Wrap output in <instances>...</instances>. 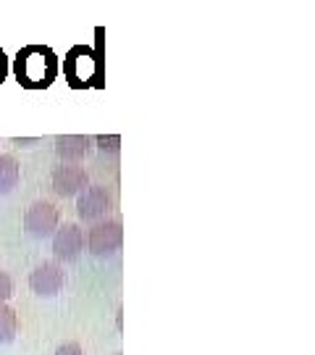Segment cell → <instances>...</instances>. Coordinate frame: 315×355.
<instances>
[{
    "instance_id": "1",
    "label": "cell",
    "mask_w": 315,
    "mask_h": 355,
    "mask_svg": "<svg viewBox=\"0 0 315 355\" xmlns=\"http://www.w3.org/2000/svg\"><path fill=\"white\" fill-rule=\"evenodd\" d=\"M58 71V61L51 48L29 45L16 55V76L24 87H48Z\"/></svg>"
},
{
    "instance_id": "2",
    "label": "cell",
    "mask_w": 315,
    "mask_h": 355,
    "mask_svg": "<svg viewBox=\"0 0 315 355\" xmlns=\"http://www.w3.org/2000/svg\"><path fill=\"white\" fill-rule=\"evenodd\" d=\"M124 242V229H121V221L118 218H105V221H98L95 227L87 232V248L92 255H114Z\"/></svg>"
},
{
    "instance_id": "3",
    "label": "cell",
    "mask_w": 315,
    "mask_h": 355,
    "mask_svg": "<svg viewBox=\"0 0 315 355\" xmlns=\"http://www.w3.org/2000/svg\"><path fill=\"white\" fill-rule=\"evenodd\" d=\"M66 271L58 261H45V263H39L32 274H29V287L35 295L39 297H53V295H58V292L66 287Z\"/></svg>"
},
{
    "instance_id": "4",
    "label": "cell",
    "mask_w": 315,
    "mask_h": 355,
    "mask_svg": "<svg viewBox=\"0 0 315 355\" xmlns=\"http://www.w3.org/2000/svg\"><path fill=\"white\" fill-rule=\"evenodd\" d=\"M58 221H61V216H58V208L48 200H37V203H32L26 208L24 214V229L32 234V237H51L53 232L58 229Z\"/></svg>"
},
{
    "instance_id": "5",
    "label": "cell",
    "mask_w": 315,
    "mask_h": 355,
    "mask_svg": "<svg viewBox=\"0 0 315 355\" xmlns=\"http://www.w3.org/2000/svg\"><path fill=\"white\" fill-rule=\"evenodd\" d=\"M111 208V192L102 184H87L76 195V214L82 221H98Z\"/></svg>"
},
{
    "instance_id": "6",
    "label": "cell",
    "mask_w": 315,
    "mask_h": 355,
    "mask_svg": "<svg viewBox=\"0 0 315 355\" xmlns=\"http://www.w3.org/2000/svg\"><path fill=\"white\" fill-rule=\"evenodd\" d=\"M84 250V232L79 224H63L55 229V237H53V253L63 263H71L76 261Z\"/></svg>"
},
{
    "instance_id": "7",
    "label": "cell",
    "mask_w": 315,
    "mask_h": 355,
    "mask_svg": "<svg viewBox=\"0 0 315 355\" xmlns=\"http://www.w3.org/2000/svg\"><path fill=\"white\" fill-rule=\"evenodd\" d=\"M89 184V174L82 166H58L53 171V192L61 198H74Z\"/></svg>"
},
{
    "instance_id": "8",
    "label": "cell",
    "mask_w": 315,
    "mask_h": 355,
    "mask_svg": "<svg viewBox=\"0 0 315 355\" xmlns=\"http://www.w3.org/2000/svg\"><path fill=\"white\" fill-rule=\"evenodd\" d=\"M92 150V137L89 135H63L55 140V153L63 161H82Z\"/></svg>"
},
{
    "instance_id": "9",
    "label": "cell",
    "mask_w": 315,
    "mask_h": 355,
    "mask_svg": "<svg viewBox=\"0 0 315 355\" xmlns=\"http://www.w3.org/2000/svg\"><path fill=\"white\" fill-rule=\"evenodd\" d=\"M19 179H21V166L16 161V155L3 153L0 155V195L13 192V187L19 184Z\"/></svg>"
},
{
    "instance_id": "10",
    "label": "cell",
    "mask_w": 315,
    "mask_h": 355,
    "mask_svg": "<svg viewBox=\"0 0 315 355\" xmlns=\"http://www.w3.org/2000/svg\"><path fill=\"white\" fill-rule=\"evenodd\" d=\"M84 69L87 71V79H92L95 74V69H98V58H95V53L89 51V48H74V51L69 53V58H66V71H71V69Z\"/></svg>"
},
{
    "instance_id": "11",
    "label": "cell",
    "mask_w": 315,
    "mask_h": 355,
    "mask_svg": "<svg viewBox=\"0 0 315 355\" xmlns=\"http://www.w3.org/2000/svg\"><path fill=\"white\" fill-rule=\"evenodd\" d=\"M19 331V316L8 303L0 305V345H8L16 340Z\"/></svg>"
},
{
    "instance_id": "12",
    "label": "cell",
    "mask_w": 315,
    "mask_h": 355,
    "mask_svg": "<svg viewBox=\"0 0 315 355\" xmlns=\"http://www.w3.org/2000/svg\"><path fill=\"white\" fill-rule=\"evenodd\" d=\"M13 295V279L8 271H0V305L8 303V297Z\"/></svg>"
},
{
    "instance_id": "13",
    "label": "cell",
    "mask_w": 315,
    "mask_h": 355,
    "mask_svg": "<svg viewBox=\"0 0 315 355\" xmlns=\"http://www.w3.org/2000/svg\"><path fill=\"white\" fill-rule=\"evenodd\" d=\"M92 142H98V148L100 150H111V153H116L118 150V145H121V137L118 135H100V137H92Z\"/></svg>"
},
{
    "instance_id": "14",
    "label": "cell",
    "mask_w": 315,
    "mask_h": 355,
    "mask_svg": "<svg viewBox=\"0 0 315 355\" xmlns=\"http://www.w3.org/2000/svg\"><path fill=\"white\" fill-rule=\"evenodd\" d=\"M55 355H84V350H82L79 343H63L61 347L55 350Z\"/></svg>"
},
{
    "instance_id": "15",
    "label": "cell",
    "mask_w": 315,
    "mask_h": 355,
    "mask_svg": "<svg viewBox=\"0 0 315 355\" xmlns=\"http://www.w3.org/2000/svg\"><path fill=\"white\" fill-rule=\"evenodd\" d=\"M3 76H6V55L0 51V82H3Z\"/></svg>"
},
{
    "instance_id": "16",
    "label": "cell",
    "mask_w": 315,
    "mask_h": 355,
    "mask_svg": "<svg viewBox=\"0 0 315 355\" xmlns=\"http://www.w3.org/2000/svg\"><path fill=\"white\" fill-rule=\"evenodd\" d=\"M114 355H124V353H114Z\"/></svg>"
}]
</instances>
